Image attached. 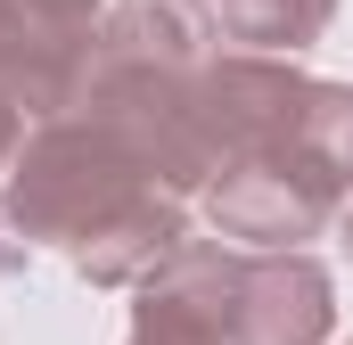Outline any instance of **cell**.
<instances>
[{
  "instance_id": "cell-1",
  "label": "cell",
  "mask_w": 353,
  "mask_h": 345,
  "mask_svg": "<svg viewBox=\"0 0 353 345\" xmlns=\"http://www.w3.org/2000/svg\"><path fill=\"white\" fill-rule=\"evenodd\" d=\"M99 124H115L132 140V157L157 172L165 189H205L214 181V140L197 115V25L181 17L173 0H123L90 25L83 41V75L74 99Z\"/></svg>"
},
{
  "instance_id": "cell-2",
  "label": "cell",
  "mask_w": 353,
  "mask_h": 345,
  "mask_svg": "<svg viewBox=\"0 0 353 345\" xmlns=\"http://www.w3.org/2000/svg\"><path fill=\"white\" fill-rule=\"evenodd\" d=\"M0 214L8 230H25V247H90L123 206H140L148 189H165L157 172L132 157V140L115 124H99L83 107L33 115V132L17 140V157L0 172Z\"/></svg>"
},
{
  "instance_id": "cell-3",
  "label": "cell",
  "mask_w": 353,
  "mask_h": 345,
  "mask_svg": "<svg viewBox=\"0 0 353 345\" xmlns=\"http://www.w3.org/2000/svg\"><path fill=\"white\" fill-rule=\"evenodd\" d=\"M345 197L353 189L321 157H304L296 132L271 140V148H255V157H239V165H222L205 181V214L239 247H304V239H321L337 222Z\"/></svg>"
},
{
  "instance_id": "cell-4",
  "label": "cell",
  "mask_w": 353,
  "mask_h": 345,
  "mask_svg": "<svg viewBox=\"0 0 353 345\" xmlns=\"http://www.w3.org/2000/svg\"><path fill=\"white\" fill-rule=\"evenodd\" d=\"M239 279H247V255H239V247L181 239L173 263H165L157 279H140L132 337L123 345H239V329H230Z\"/></svg>"
},
{
  "instance_id": "cell-5",
  "label": "cell",
  "mask_w": 353,
  "mask_h": 345,
  "mask_svg": "<svg viewBox=\"0 0 353 345\" xmlns=\"http://www.w3.org/2000/svg\"><path fill=\"white\" fill-rule=\"evenodd\" d=\"M329 321H337V288L304 247H255L247 255L239 304H230L239 345H321Z\"/></svg>"
},
{
  "instance_id": "cell-6",
  "label": "cell",
  "mask_w": 353,
  "mask_h": 345,
  "mask_svg": "<svg viewBox=\"0 0 353 345\" xmlns=\"http://www.w3.org/2000/svg\"><path fill=\"white\" fill-rule=\"evenodd\" d=\"M90 25H58L33 0H0V99L17 115H58L74 99Z\"/></svg>"
},
{
  "instance_id": "cell-7",
  "label": "cell",
  "mask_w": 353,
  "mask_h": 345,
  "mask_svg": "<svg viewBox=\"0 0 353 345\" xmlns=\"http://www.w3.org/2000/svg\"><path fill=\"white\" fill-rule=\"evenodd\" d=\"M189 239V214H181V189H148L140 206H123L90 247H74V271H83L90 288H140V279H157L173 247Z\"/></svg>"
},
{
  "instance_id": "cell-8",
  "label": "cell",
  "mask_w": 353,
  "mask_h": 345,
  "mask_svg": "<svg viewBox=\"0 0 353 345\" xmlns=\"http://www.w3.org/2000/svg\"><path fill=\"white\" fill-rule=\"evenodd\" d=\"M173 8L222 50H288V58L312 50L337 17V0H173Z\"/></svg>"
},
{
  "instance_id": "cell-9",
  "label": "cell",
  "mask_w": 353,
  "mask_h": 345,
  "mask_svg": "<svg viewBox=\"0 0 353 345\" xmlns=\"http://www.w3.org/2000/svg\"><path fill=\"white\" fill-rule=\"evenodd\" d=\"M296 140H304V157H321L353 189V83H321L312 75L304 107H296Z\"/></svg>"
},
{
  "instance_id": "cell-10",
  "label": "cell",
  "mask_w": 353,
  "mask_h": 345,
  "mask_svg": "<svg viewBox=\"0 0 353 345\" xmlns=\"http://www.w3.org/2000/svg\"><path fill=\"white\" fill-rule=\"evenodd\" d=\"M41 17H58V25H90L99 17V0H33Z\"/></svg>"
},
{
  "instance_id": "cell-11",
  "label": "cell",
  "mask_w": 353,
  "mask_h": 345,
  "mask_svg": "<svg viewBox=\"0 0 353 345\" xmlns=\"http://www.w3.org/2000/svg\"><path fill=\"white\" fill-rule=\"evenodd\" d=\"M17 140H25V115L0 99V172H8V157H17Z\"/></svg>"
},
{
  "instance_id": "cell-12",
  "label": "cell",
  "mask_w": 353,
  "mask_h": 345,
  "mask_svg": "<svg viewBox=\"0 0 353 345\" xmlns=\"http://www.w3.org/2000/svg\"><path fill=\"white\" fill-rule=\"evenodd\" d=\"M25 271V239H0V279H17Z\"/></svg>"
},
{
  "instance_id": "cell-13",
  "label": "cell",
  "mask_w": 353,
  "mask_h": 345,
  "mask_svg": "<svg viewBox=\"0 0 353 345\" xmlns=\"http://www.w3.org/2000/svg\"><path fill=\"white\" fill-rule=\"evenodd\" d=\"M337 239H345V255H353V197L337 206Z\"/></svg>"
}]
</instances>
